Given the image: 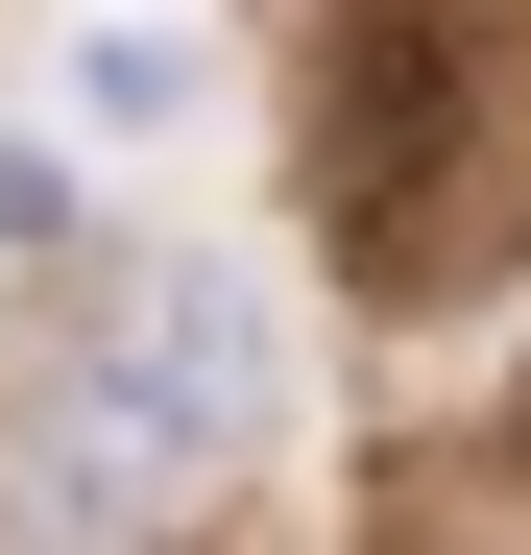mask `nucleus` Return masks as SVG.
I'll list each match as a JSON object with an SVG mask.
<instances>
[{"label":"nucleus","mask_w":531,"mask_h":555,"mask_svg":"<svg viewBox=\"0 0 531 555\" xmlns=\"http://www.w3.org/2000/svg\"><path fill=\"white\" fill-rule=\"evenodd\" d=\"M314 218L363 314H459L531 266V0H338L314 25Z\"/></svg>","instance_id":"obj_1"},{"label":"nucleus","mask_w":531,"mask_h":555,"mask_svg":"<svg viewBox=\"0 0 531 555\" xmlns=\"http://www.w3.org/2000/svg\"><path fill=\"white\" fill-rule=\"evenodd\" d=\"M266 411H290V362H266V266H218V242H145V266H98V314H73V362H49V435H25V531H121V507H194V483H242L266 459Z\"/></svg>","instance_id":"obj_2"},{"label":"nucleus","mask_w":531,"mask_h":555,"mask_svg":"<svg viewBox=\"0 0 531 555\" xmlns=\"http://www.w3.org/2000/svg\"><path fill=\"white\" fill-rule=\"evenodd\" d=\"M507 459H531V362H507Z\"/></svg>","instance_id":"obj_3"}]
</instances>
